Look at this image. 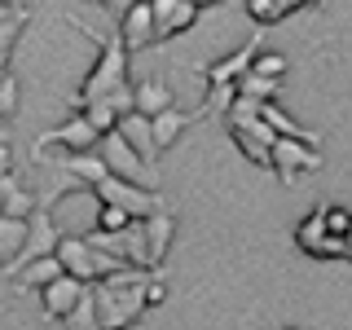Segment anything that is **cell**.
I'll return each mask as SVG.
<instances>
[{
  "label": "cell",
  "instance_id": "obj_24",
  "mask_svg": "<svg viewBox=\"0 0 352 330\" xmlns=\"http://www.w3.org/2000/svg\"><path fill=\"white\" fill-rule=\"evenodd\" d=\"M242 9H247V18L256 22L260 31H269V27H278V22H282V14H278L273 0H242Z\"/></svg>",
  "mask_w": 352,
  "mask_h": 330
},
{
  "label": "cell",
  "instance_id": "obj_37",
  "mask_svg": "<svg viewBox=\"0 0 352 330\" xmlns=\"http://www.w3.org/2000/svg\"><path fill=\"white\" fill-rule=\"evenodd\" d=\"M313 5H322V0H313Z\"/></svg>",
  "mask_w": 352,
  "mask_h": 330
},
{
  "label": "cell",
  "instance_id": "obj_32",
  "mask_svg": "<svg viewBox=\"0 0 352 330\" xmlns=\"http://www.w3.org/2000/svg\"><path fill=\"white\" fill-rule=\"evenodd\" d=\"M194 9H207V5H225V0H190Z\"/></svg>",
  "mask_w": 352,
  "mask_h": 330
},
{
  "label": "cell",
  "instance_id": "obj_4",
  "mask_svg": "<svg viewBox=\"0 0 352 330\" xmlns=\"http://www.w3.org/2000/svg\"><path fill=\"white\" fill-rule=\"evenodd\" d=\"M269 168L282 185H295L304 172H317L322 168V150L313 141H300V137H278L269 150Z\"/></svg>",
  "mask_w": 352,
  "mask_h": 330
},
{
  "label": "cell",
  "instance_id": "obj_21",
  "mask_svg": "<svg viewBox=\"0 0 352 330\" xmlns=\"http://www.w3.org/2000/svg\"><path fill=\"white\" fill-rule=\"evenodd\" d=\"M282 93V80H264V75H242L238 80V97H247V102H278Z\"/></svg>",
  "mask_w": 352,
  "mask_h": 330
},
{
  "label": "cell",
  "instance_id": "obj_20",
  "mask_svg": "<svg viewBox=\"0 0 352 330\" xmlns=\"http://www.w3.org/2000/svg\"><path fill=\"white\" fill-rule=\"evenodd\" d=\"M62 273H66V269H62L58 256H44V260H31L27 269L14 278V286H18L22 295H27V291H44V286H49L53 278H62Z\"/></svg>",
  "mask_w": 352,
  "mask_h": 330
},
{
  "label": "cell",
  "instance_id": "obj_19",
  "mask_svg": "<svg viewBox=\"0 0 352 330\" xmlns=\"http://www.w3.org/2000/svg\"><path fill=\"white\" fill-rule=\"evenodd\" d=\"M27 229H31V220L0 216V269H9V264L22 256V247H27Z\"/></svg>",
  "mask_w": 352,
  "mask_h": 330
},
{
  "label": "cell",
  "instance_id": "obj_25",
  "mask_svg": "<svg viewBox=\"0 0 352 330\" xmlns=\"http://www.w3.org/2000/svg\"><path fill=\"white\" fill-rule=\"evenodd\" d=\"M286 66H291V62H286V53H264V49H260V58L251 62V75H264V80H282Z\"/></svg>",
  "mask_w": 352,
  "mask_h": 330
},
{
  "label": "cell",
  "instance_id": "obj_10",
  "mask_svg": "<svg viewBox=\"0 0 352 330\" xmlns=\"http://www.w3.org/2000/svg\"><path fill=\"white\" fill-rule=\"evenodd\" d=\"M260 49H264V31L256 27V36L242 44V49H234L229 58H220V62H212V66H203L207 88H238V80L251 71V62L260 58Z\"/></svg>",
  "mask_w": 352,
  "mask_h": 330
},
{
  "label": "cell",
  "instance_id": "obj_16",
  "mask_svg": "<svg viewBox=\"0 0 352 330\" xmlns=\"http://www.w3.org/2000/svg\"><path fill=\"white\" fill-rule=\"evenodd\" d=\"M194 119H203V106H198V110H176L172 106V110H163V115H154L150 128H154V146H159V154L168 150V146H176V137H181Z\"/></svg>",
  "mask_w": 352,
  "mask_h": 330
},
{
  "label": "cell",
  "instance_id": "obj_15",
  "mask_svg": "<svg viewBox=\"0 0 352 330\" xmlns=\"http://www.w3.org/2000/svg\"><path fill=\"white\" fill-rule=\"evenodd\" d=\"M36 207H40V198L27 190V185L18 181L14 172L9 176H0V216H18V220H31L36 216Z\"/></svg>",
  "mask_w": 352,
  "mask_h": 330
},
{
  "label": "cell",
  "instance_id": "obj_9",
  "mask_svg": "<svg viewBox=\"0 0 352 330\" xmlns=\"http://www.w3.org/2000/svg\"><path fill=\"white\" fill-rule=\"evenodd\" d=\"M295 247H300L304 256H313V260H348V238H335L326 229V212H322V207L300 220V229H295Z\"/></svg>",
  "mask_w": 352,
  "mask_h": 330
},
{
  "label": "cell",
  "instance_id": "obj_6",
  "mask_svg": "<svg viewBox=\"0 0 352 330\" xmlns=\"http://www.w3.org/2000/svg\"><path fill=\"white\" fill-rule=\"evenodd\" d=\"M93 194H97V203H115V207H124V212L137 216V220L163 212V198L154 190H141V185H132V181H124V176H115V172L102 176Z\"/></svg>",
  "mask_w": 352,
  "mask_h": 330
},
{
  "label": "cell",
  "instance_id": "obj_12",
  "mask_svg": "<svg viewBox=\"0 0 352 330\" xmlns=\"http://www.w3.org/2000/svg\"><path fill=\"white\" fill-rule=\"evenodd\" d=\"M115 31H119V40L128 44V53L159 44V31H154V5H150V0H137V5L115 22Z\"/></svg>",
  "mask_w": 352,
  "mask_h": 330
},
{
  "label": "cell",
  "instance_id": "obj_22",
  "mask_svg": "<svg viewBox=\"0 0 352 330\" xmlns=\"http://www.w3.org/2000/svg\"><path fill=\"white\" fill-rule=\"evenodd\" d=\"M66 330H102V322H97V295H93V286L84 291V300L75 304V313L62 322Z\"/></svg>",
  "mask_w": 352,
  "mask_h": 330
},
{
  "label": "cell",
  "instance_id": "obj_23",
  "mask_svg": "<svg viewBox=\"0 0 352 330\" xmlns=\"http://www.w3.org/2000/svg\"><path fill=\"white\" fill-rule=\"evenodd\" d=\"M132 220H137V216H128L124 207H115V203H97V229H102V234H124Z\"/></svg>",
  "mask_w": 352,
  "mask_h": 330
},
{
  "label": "cell",
  "instance_id": "obj_30",
  "mask_svg": "<svg viewBox=\"0 0 352 330\" xmlns=\"http://www.w3.org/2000/svg\"><path fill=\"white\" fill-rule=\"evenodd\" d=\"M273 5H278V14H282V18H291V14H300L304 5H313V0H273Z\"/></svg>",
  "mask_w": 352,
  "mask_h": 330
},
{
  "label": "cell",
  "instance_id": "obj_1",
  "mask_svg": "<svg viewBox=\"0 0 352 330\" xmlns=\"http://www.w3.org/2000/svg\"><path fill=\"white\" fill-rule=\"evenodd\" d=\"M150 278H154L150 269L128 264V269L110 273L106 282L93 286V295H97V322H102V330H128L132 322H141V313H150V304H146Z\"/></svg>",
  "mask_w": 352,
  "mask_h": 330
},
{
  "label": "cell",
  "instance_id": "obj_35",
  "mask_svg": "<svg viewBox=\"0 0 352 330\" xmlns=\"http://www.w3.org/2000/svg\"><path fill=\"white\" fill-rule=\"evenodd\" d=\"M93 5H106V0H93Z\"/></svg>",
  "mask_w": 352,
  "mask_h": 330
},
{
  "label": "cell",
  "instance_id": "obj_34",
  "mask_svg": "<svg viewBox=\"0 0 352 330\" xmlns=\"http://www.w3.org/2000/svg\"><path fill=\"white\" fill-rule=\"evenodd\" d=\"M348 264H352V247H348Z\"/></svg>",
  "mask_w": 352,
  "mask_h": 330
},
{
  "label": "cell",
  "instance_id": "obj_8",
  "mask_svg": "<svg viewBox=\"0 0 352 330\" xmlns=\"http://www.w3.org/2000/svg\"><path fill=\"white\" fill-rule=\"evenodd\" d=\"M58 242H62V229L53 225V212H49V207H36V216H31V229H27V247H22V256L9 264V269H0V273H5V278H18V273L27 269L31 260L58 256Z\"/></svg>",
  "mask_w": 352,
  "mask_h": 330
},
{
  "label": "cell",
  "instance_id": "obj_3",
  "mask_svg": "<svg viewBox=\"0 0 352 330\" xmlns=\"http://www.w3.org/2000/svg\"><path fill=\"white\" fill-rule=\"evenodd\" d=\"M58 260H62V269L71 273V278H80V282H88V286H97V282H106L110 273L128 269L124 260H115V256H106L102 247H93V242H88V234H84V238L62 234V242H58Z\"/></svg>",
  "mask_w": 352,
  "mask_h": 330
},
{
  "label": "cell",
  "instance_id": "obj_31",
  "mask_svg": "<svg viewBox=\"0 0 352 330\" xmlns=\"http://www.w3.org/2000/svg\"><path fill=\"white\" fill-rule=\"evenodd\" d=\"M9 172H14V146L0 141V176H9Z\"/></svg>",
  "mask_w": 352,
  "mask_h": 330
},
{
  "label": "cell",
  "instance_id": "obj_26",
  "mask_svg": "<svg viewBox=\"0 0 352 330\" xmlns=\"http://www.w3.org/2000/svg\"><path fill=\"white\" fill-rule=\"evenodd\" d=\"M322 212H326V229H330V234H335V238H348V229H352V212H348V207L326 203Z\"/></svg>",
  "mask_w": 352,
  "mask_h": 330
},
{
  "label": "cell",
  "instance_id": "obj_14",
  "mask_svg": "<svg viewBox=\"0 0 352 330\" xmlns=\"http://www.w3.org/2000/svg\"><path fill=\"white\" fill-rule=\"evenodd\" d=\"M141 229H146V264H150V273H159V264L168 260V247L176 238V216L163 207V212L141 220Z\"/></svg>",
  "mask_w": 352,
  "mask_h": 330
},
{
  "label": "cell",
  "instance_id": "obj_17",
  "mask_svg": "<svg viewBox=\"0 0 352 330\" xmlns=\"http://www.w3.org/2000/svg\"><path fill=\"white\" fill-rule=\"evenodd\" d=\"M132 110L137 115H163V110H172V88L163 84V80H141V84H132Z\"/></svg>",
  "mask_w": 352,
  "mask_h": 330
},
{
  "label": "cell",
  "instance_id": "obj_29",
  "mask_svg": "<svg viewBox=\"0 0 352 330\" xmlns=\"http://www.w3.org/2000/svg\"><path fill=\"white\" fill-rule=\"evenodd\" d=\"M132 5H137V0H106V5H102V9H106V14H110V18H115V22H119V18H124V14H128V9H132Z\"/></svg>",
  "mask_w": 352,
  "mask_h": 330
},
{
  "label": "cell",
  "instance_id": "obj_11",
  "mask_svg": "<svg viewBox=\"0 0 352 330\" xmlns=\"http://www.w3.org/2000/svg\"><path fill=\"white\" fill-rule=\"evenodd\" d=\"M84 291H88V282L71 278V273L53 278V282L40 291V308H44V317H49V322H66V317L75 313V304L84 300Z\"/></svg>",
  "mask_w": 352,
  "mask_h": 330
},
{
  "label": "cell",
  "instance_id": "obj_13",
  "mask_svg": "<svg viewBox=\"0 0 352 330\" xmlns=\"http://www.w3.org/2000/svg\"><path fill=\"white\" fill-rule=\"evenodd\" d=\"M150 5H154V31H159V44L185 36V31L198 22V14H203V9H194L190 0H150Z\"/></svg>",
  "mask_w": 352,
  "mask_h": 330
},
{
  "label": "cell",
  "instance_id": "obj_27",
  "mask_svg": "<svg viewBox=\"0 0 352 330\" xmlns=\"http://www.w3.org/2000/svg\"><path fill=\"white\" fill-rule=\"evenodd\" d=\"M14 110H18V80L5 75V80H0V119H9Z\"/></svg>",
  "mask_w": 352,
  "mask_h": 330
},
{
  "label": "cell",
  "instance_id": "obj_28",
  "mask_svg": "<svg viewBox=\"0 0 352 330\" xmlns=\"http://www.w3.org/2000/svg\"><path fill=\"white\" fill-rule=\"evenodd\" d=\"M146 304H150V308L168 304V282H163V273H154V278H150V286H146Z\"/></svg>",
  "mask_w": 352,
  "mask_h": 330
},
{
  "label": "cell",
  "instance_id": "obj_7",
  "mask_svg": "<svg viewBox=\"0 0 352 330\" xmlns=\"http://www.w3.org/2000/svg\"><path fill=\"white\" fill-rule=\"evenodd\" d=\"M102 159H106V168L115 172V176H124V181H132V185L146 181V190H159V176H154V168L128 146V137H124L119 128L102 137Z\"/></svg>",
  "mask_w": 352,
  "mask_h": 330
},
{
  "label": "cell",
  "instance_id": "obj_33",
  "mask_svg": "<svg viewBox=\"0 0 352 330\" xmlns=\"http://www.w3.org/2000/svg\"><path fill=\"white\" fill-rule=\"evenodd\" d=\"M348 247H352V229H348Z\"/></svg>",
  "mask_w": 352,
  "mask_h": 330
},
{
  "label": "cell",
  "instance_id": "obj_38",
  "mask_svg": "<svg viewBox=\"0 0 352 330\" xmlns=\"http://www.w3.org/2000/svg\"><path fill=\"white\" fill-rule=\"evenodd\" d=\"M286 330H295V326H286Z\"/></svg>",
  "mask_w": 352,
  "mask_h": 330
},
{
  "label": "cell",
  "instance_id": "obj_18",
  "mask_svg": "<svg viewBox=\"0 0 352 330\" xmlns=\"http://www.w3.org/2000/svg\"><path fill=\"white\" fill-rule=\"evenodd\" d=\"M119 132H124V137H128V146L137 150L141 159L150 163V168L159 163V146H154V128H150V119H146V115H137V110H132V115H124V119H119Z\"/></svg>",
  "mask_w": 352,
  "mask_h": 330
},
{
  "label": "cell",
  "instance_id": "obj_5",
  "mask_svg": "<svg viewBox=\"0 0 352 330\" xmlns=\"http://www.w3.org/2000/svg\"><path fill=\"white\" fill-rule=\"evenodd\" d=\"M49 146H66V154H93L97 146H102V132L88 124L80 110H71V119H66V124L40 132L36 146H31V154H36V159H44V150H49Z\"/></svg>",
  "mask_w": 352,
  "mask_h": 330
},
{
  "label": "cell",
  "instance_id": "obj_36",
  "mask_svg": "<svg viewBox=\"0 0 352 330\" xmlns=\"http://www.w3.org/2000/svg\"><path fill=\"white\" fill-rule=\"evenodd\" d=\"M0 141H9V137H5V132H0Z\"/></svg>",
  "mask_w": 352,
  "mask_h": 330
},
{
  "label": "cell",
  "instance_id": "obj_2",
  "mask_svg": "<svg viewBox=\"0 0 352 330\" xmlns=\"http://www.w3.org/2000/svg\"><path fill=\"white\" fill-rule=\"evenodd\" d=\"M88 36L97 40V66L84 75V84H80V93L71 97V110H84V106H93V102H106V97H115L119 88H128V44L119 40V31H93V27H84Z\"/></svg>",
  "mask_w": 352,
  "mask_h": 330
}]
</instances>
